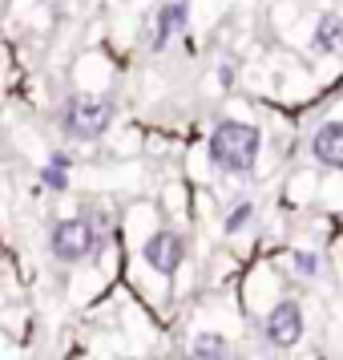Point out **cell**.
Listing matches in <instances>:
<instances>
[{
    "label": "cell",
    "mask_w": 343,
    "mask_h": 360,
    "mask_svg": "<svg viewBox=\"0 0 343 360\" xmlns=\"http://www.w3.org/2000/svg\"><path fill=\"white\" fill-rule=\"evenodd\" d=\"M246 223H250V202H238L234 214H227V231H243Z\"/></svg>",
    "instance_id": "7c38bea8"
},
{
    "label": "cell",
    "mask_w": 343,
    "mask_h": 360,
    "mask_svg": "<svg viewBox=\"0 0 343 360\" xmlns=\"http://www.w3.org/2000/svg\"><path fill=\"white\" fill-rule=\"evenodd\" d=\"M315 49L319 53H343V17L327 13V17L315 25Z\"/></svg>",
    "instance_id": "52a82bcc"
},
{
    "label": "cell",
    "mask_w": 343,
    "mask_h": 360,
    "mask_svg": "<svg viewBox=\"0 0 343 360\" xmlns=\"http://www.w3.org/2000/svg\"><path fill=\"white\" fill-rule=\"evenodd\" d=\"M186 25V4H166L158 13V33H154V49H166V41Z\"/></svg>",
    "instance_id": "ba28073f"
},
{
    "label": "cell",
    "mask_w": 343,
    "mask_h": 360,
    "mask_svg": "<svg viewBox=\"0 0 343 360\" xmlns=\"http://www.w3.org/2000/svg\"><path fill=\"white\" fill-rule=\"evenodd\" d=\"M114 122V101L109 98H93V94H77V98L65 101V114H61V126H65L69 138H101Z\"/></svg>",
    "instance_id": "7a4b0ae2"
},
{
    "label": "cell",
    "mask_w": 343,
    "mask_h": 360,
    "mask_svg": "<svg viewBox=\"0 0 343 360\" xmlns=\"http://www.w3.org/2000/svg\"><path fill=\"white\" fill-rule=\"evenodd\" d=\"M210 158L230 174H246L259 158V130L246 122H218L210 134Z\"/></svg>",
    "instance_id": "6da1fadb"
},
{
    "label": "cell",
    "mask_w": 343,
    "mask_h": 360,
    "mask_svg": "<svg viewBox=\"0 0 343 360\" xmlns=\"http://www.w3.org/2000/svg\"><path fill=\"white\" fill-rule=\"evenodd\" d=\"M190 360H230V344L214 332H202L190 348Z\"/></svg>",
    "instance_id": "9c48e42d"
},
{
    "label": "cell",
    "mask_w": 343,
    "mask_h": 360,
    "mask_svg": "<svg viewBox=\"0 0 343 360\" xmlns=\"http://www.w3.org/2000/svg\"><path fill=\"white\" fill-rule=\"evenodd\" d=\"M262 340L271 348H278V352L295 348L303 340V308L295 300H278L275 308L267 311V320H262Z\"/></svg>",
    "instance_id": "277c9868"
},
{
    "label": "cell",
    "mask_w": 343,
    "mask_h": 360,
    "mask_svg": "<svg viewBox=\"0 0 343 360\" xmlns=\"http://www.w3.org/2000/svg\"><path fill=\"white\" fill-rule=\"evenodd\" d=\"M311 154L331 170H343V122H323L311 138Z\"/></svg>",
    "instance_id": "8992f818"
},
{
    "label": "cell",
    "mask_w": 343,
    "mask_h": 360,
    "mask_svg": "<svg viewBox=\"0 0 343 360\" xmlns=\"http://www.w3.org/2000/svg\"><path fill=\"white\" fill-rule=\"evenodd\" d=\"M291 263L299 267V276H315V271H319V259H315L311 251H295V255H291Z\"/></svg>",
    "instance_id": "8fae6325"
},
{
    "label": "cell",
    "mask_w": 343,
    "mask_h": 360,
    "mask_svg": "<svg viewBox=\"0 0 343 360\" xmlns=\"http://www.w3.org/2000/svg\"><path fill=\"white\" fill-rule=\"evenodd\" d=\"M41 182H45L49 191H65V186H69L65 166H45V170H41Z\"/></svg>",
    "instance_id": "30bf717a"
},
{
    "label": "cell",
    "mask_w": 343,
    "mask_h": 360,
    "mask_svg": "<svg viewBox=\"0 0 343 360\" xmlns=\"http://www.w3.org/2000/svg\"><path fill=\"white\" fill-rule=\"evenodd\" d=\"M53 259L57 263H81L93 255V247H97V231H93V223L89 219H61L57 227H53Z\"/></svg>",
    "instance_id": "3957f363"
},
{
    "label": "cell",
    "mask_w": 343,
    "mask_h": 360,
    "mask_svg": "<svg viewBox=\"0 0 343 360\" xmlns=\"http://www.w3.org/2000/svg\"><path fill=\"white\" fill-rule=\"evenodd\" d=\"M142 255H146V263L154 267V271L170 276V271H178L182 259H186V239L174 235V231H158V235H149L146 239Z\"/></svg>",
    "instance_id": "5b68a950"
}]
</instances>
